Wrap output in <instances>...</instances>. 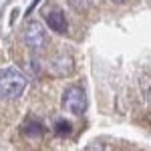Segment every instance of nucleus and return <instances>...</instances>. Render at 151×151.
<instances>
[{
    "label": "nucleus",
    "instance_id": "obj_8",
    "mask_svg": "<svg viewBox=\"0 0 151 151\" xmlns=\"http://www.w3.org/2000/svg\"><path fill=\"white\" fill-rule=\"evenodd\" d=\"M70 6H75L77 10H81V8H85V0H69Z\"/></svg>",
    "mask_w": 151,
    "mask_h": 151
},
{
    "label": "nucleus",
    "instance_id": "obj_5",
    "mask_svg": "<svg viewBox=\"0 0 151 151\" xmlns=\"http://www.w3.org/2000/svg\"><path fill=\"white\" fill-rule=\"evenodd\" d=\"M22 135L26 139H40L42 135H45V125L38 121V119H28V121H24L22 123Z\"/></svg>",
    "mask_w": 151,
    "mask_h": 151
},
{
    "label": "nucleus",
    "instance_id": "obj_1",
    "mask_svg": "<svg viewBox=\"0 0 151 151\" xmlns=\"http://www.w3.org/2000/svg\"><path fill=\"white\" fill-rule=\"evenodd\" d=\"M28 85V79L22 70L14 69V67H6L0 69V97L4 99H18L24 93Z\"/></svg>",
    "mask_w": 151,
    "mask_h": 151
},
{
    "label": "nucleus",
    "instance_id": "obj_3",
    "mask_svg": "<svg viewBox=\"0 0 151 151\" xmlns=\"http://www.w3.org/2000/svg\"><path fill=\"white\" fill-rule=\"evenodd\" d=\"M48 42L47 30L42 28V24L32 20V22L26 24L24 28V45L30 48V50H42Z\"/></svg>",
    "mask_w": 151,
    "mask_h": 151
},
{
    "label": "nucleus",
    "instance_id": "obj_6",
    "mask_svg": "<svg viewBox=\"0 0 151 151\" xmlns=\"http://www.w3.org/2000/svg\"><path fill=\"white\" fill-rule=\"evenodd\" d=\"M52 70H55L57 75H69L70 70H73V58L65 57V55L57 57L55 63H52Z\"/></svg>",
    "mask_w": 151,
    "mask_h": 151
},
{
    "label": "nucleus",
    "instance_id": "obj_2",
    "mask_svg": "<svg viewBox=\"0 0 151 151\" xmlns=\"http://www.w3.org/2000/svg\"><path fill=\"white\" fill-rule=\"evenodd\" d=\"M63 109L73 115H83L87 111V95L83 91V87L73 85L63 93Z\"/></svg>",
    "mask_w": 151,
    "mask_h": 151
},
{
    "label": "nucleus",
    "instance_id": "obj_10",
    "mask_svg": "<svg viewBox=\"0 0 151 151\" xmlns=\"http://www.w3.org/2000/svg\"><path fill=\"white\" fill-rule=\"evenodd\" d=\"M149 99H151V89H149Z\"/></svg>",
    "mask_w": 151,
    "mask_h": 151
},
{
    "label": "nucleus",
    "instance_id": "obj_9",
    "mask_svg": "<svg viewBox=\"0 0 151 151\" xmlns=\"http://www.w3.org/2000/svg\"><path fill=\"white\" fill-rule=\"evenodd\" d=\"M111 2H115V4H121V2H125V0H111Z\"/></svg>",
    "mask_w": 151,
    "mask_h": 151
},
{
    "label": "nucleus",
    "instance_id": "obj_7",
    "mask_svg": "<svg viewBox=\"0 0 151 151\" xmlns=\"http://www.w3.org/2000/svg\"><path fill=\"white\" fill-rule=\"evenodd\" d=\"M52 131H55V135H58V137H69L70 131H73V123L67 121V119H57Z\"/></svg>",
    "mask_w": 151,
    "mask_h": 151
},
{
    "label": "nucleus",
    "instance_id": "obj_4",
    "mask_svg": "<svg viewBox=\"0 0 151 151\" xmlns=\"http://www.w3.org/2000/svg\"><path fill=\"white\" fill-rule=\"evenodd\" d=\"M45 20H47L48 28H50L52 32H57V35H63V32H67V28H69V24H67V18H65V14H63L60 10L47 12V14H45Z\"/></svg>",
    "mask_w": 151,
    "mask_h": 151
}]
</instances>
